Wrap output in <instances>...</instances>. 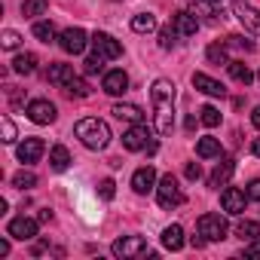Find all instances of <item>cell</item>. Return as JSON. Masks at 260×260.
<instances>
[{"label": "cell", "instance_id": "37", "mask_svg": "<svg viewBox=\"0 0 260 260\" xmlns=\"http://www.w3.org/2000/svg\"><path fill=\"white\" fill-rule=\"evenodd\" d=\"M226 46H233V49H245V52H254V43H251V40H245L242 34L226 37Z\"/></svg>", "mask_w": 260, "mask_h": 260}, {"label": "cell", "instance_id": "19", "mask_svg": "<svg viewBox=\"0 0 260 260\" xmlns=\"http://www.w3.org/2000/svg\"><path fill=\"white\" fill-rule=\"evenodd\" d=\"M74 77H77V74H74V68H71V64H61V61H52V64H49V83H55V86H61V89H64Z\"/></svg>", "mask_w": 260, "mask_h": 260}, {"label": "cell", "instance_id": "2", "mask_svg": "<svg viewBox=\"0 0 260 260\" xmlns=\"http://www.w3.org/2000/svg\"><path fill=\"white\" fill-rule=\"evenodd\" d=\"M74 135H77L80 144L89 147V150H104V147L110 144V128H107V122L98 119V116L80 119V122L74 125Z\"/></svg>", "mask_w": 260, "mask_h": 260}, {"label": "cell", "instance_id": "49", "mask_svg": "<svg viewBox=\"0 0 260 260\" xmlns=\"http://www.w3.org/2000/svg\"><path fill=\"white\" fill-rule=\"evenodd\" d=\"M257 80H260V74H257Z\"/></svg>", "mask_w": 260, "mask_h": 260}, {"label": "cell", "instance_id": "11", "mask_svg": "<svg viewBox=\"0 0 260 260\" xmlns=\"http://www.w3.org/2000/svg\"><path fill=\"white\" fill-rule=\"evenodd\" d=\"M101 89L107 92V95H122L125 89H128V74L122 71V68H116V71H107L104 74V80H101Z\"/></svg>", "mask_w": 260, "mask_h": 260}, {"label": "cell", "instance_id": "32", "mask_svg": "<svg viewBox=\"0 0 260 260\" xmlns=\"http://www.w3.org/2000/svg\"><path fill=\"white\" fill-rule=\"evenodd\" d=\"M13 187L31 190V187H37V175H34V172H16V175H13Z\"/></svg>", "mask_w": 260, "mask_h": 260}, {"label": "cell", "instance_id": "20", "mask_svg": "<svg viewBox=\"0 0 260 260\" xmlns=\"http://www.w3.org/2000/svg\"><path fill=\"white\" fill-rule=\"evenodd\" d=\"M162 245H166L169 251H181V248H184V230H181L178 223L166 226V230H162Z\"/></svg>", "mask_w": 260, "mask_h": 260}, {"label": "cell", "instance_id": "13", "mask_svg": "<svg viewBox=\"0 0 260 260\" xmlns=\"http://www.w3.org/2000/svg\"><path fill=\"white\" fill-rule=\"evenodd\" d=\"M7 233L13 236V239H22V242H28V239H34L37 236V220L34 217H13L10 220V226H7Z\"/></svg>", "mask_w": 260, "mask_h": 260}, {"label": "cell", "instance_id": "18", "mask_svg": "<svg viewBox=\"0 0 260 260\" xmlns=\"http://www.w3.org/2000/svg\"><path fill=\"white\" fill-rule=\"evenodd\" d=\"M193 86H196L199 92L211 95V98H223V95H226V86H223V83H217V80H214V77H208V74H193Z\"/></svg>", "mask_w": 260, "mask_h": 260}, {"label": "cell", "instance_id": "12", "mask_svg": "<svg viewBox=\"0 0 260 260\" xmlns=\"http://www.w3.org/2000/svg\"><path fill=\"white\" fill-rule=\"evenodd\" d=\"M132 190H135L138 196H147L150 190H156V169H153V166L138 169V172L132 175Z\"/></svg>", "mask_w": 260, "mask_h": 260}, {"label": "cell", "instance_id": "25", "mask_svg": "<svg viewBox=\"0 0 260 260\" xmlns=\"http://www.w3.org/2000/svg\"><path fill=\"white\" fill-rule=\"evenodd\" d=\"M196 153L202 156V159H214V156H220L223 150H220V141L217 138H199V144H196Z\"/></svg>", "mask_w": 260, "mask_h": 260}, {"label": "cell", "instance_id": "29", "mask_svg": "<svg viewBox=\"0 0 260 260\" xmlns=\"http://www.w3.org/2000/svg\"><path fill=\"white\" fill-rule=\"evenodd\" d=\"M64 92H68L71 98H89V92H92V89H89V83H86V80L74 77V80H71V83L64 86Z\"/></svg>", "mask_w": 260, "mask_h": 260}, {"label": "cell", "instance_id": "47", "mask_svg": "<svg viewBox=\"0 0 260 260\" xmlns=\"http://www.w3.org/2000/svg\"><path fill=\"white\" fill-rule=\"evenodd\" d=\"M205 4H214V0H205Z\"/></svg>", "mask_w": 260, "mask_h": 260}, {"label": "cell", "instance_id": "39", "mask_svg": "<svg viewBox=\"0 0 260 260\" xmlns=\"http://www.w3.org/2000/svg\"><path fill=\"white\" fill-rule=\"evenodd\" d=\"M98 193H101V199H113V196H116V184H113L110 178H104V181L98 184Z\"/></svg>", "mask_w": 260, "mask_h": 260}, {"label": "cell", "instance_id": "14", "mask_svg": "<svg viewBox=\"0 0 260 260\" xmlns=\"http://www.w3.org/2000/svg\"><path fill=\"white\" fill-rule=\"evenodd\" d=\"M43 150H46V144H43L40 138H25V141L19 144V150H16V156H19V162H25V166H31V162H37V159L43 156Z\"/></svg>", "mask_w": 260, "mask_h": 260}, {"label": "cell", "instance_id": "28", "mask_svg": "<svg viewBox=\"0 0 260 260\" xmlns=\"http://www.w3.org/2000/svg\"><path fill=\"white\" fill-rule=\"evenodd\" d=\"M34 37L40 43H52L55 40V25L52 22H34Z\"/></svg>", "mask_w": 260, "mask_h": 260}, {"label": "cell", "instance_id": "30", "mask_svg": "<svg viewBox=\"0 0 260 260\" xmlns=\"http://www.w3.org/2000/svg\"><path fill=\"white\" fill-rule=\"evenodd\" d=\"M199 122H202V125H208V128L220 125V110H217L214 104H205V107L199 110Z\"/></svg>", "mask_w": 260, "mask_h": 260}, {"label": "cell", "instance_id": "3", "mask_svg": "<svg viewBox=\"0 0 260 260\" xmlns=\"http://www.w3.org/2000/svg\"><path fill=\"white\" fill-rule=\"evenodd\" d=\"M156 199H159L162 208H178V205L184 202V190H181V184H178L175 175H162V178H159V184H156Z\"/></svg>", "mask_w": 260, "mask_h": 260}, {"label": "cell", "instance_id": "45", "mask_svg": "<svg viewBox=\"0 0 260 260\" xmlns=\"http://www.w3.org/2000/svg\"><path fill=\"white\" fill-rule=\"evenodd\" d=\"M251 153H254V156L260 159V138H254V144H251Z\"/></svg>", "mask_w": 260, "mask_h": 260}, {"label": "cell", "instance_id": "34", "mask_svg": "<svg viewBox=\"0 0 260 260\" xmlns=\"http://www.w3.org/2000/svg\"><path fill=\"white\" fill-rule=\"evenodd\" d=\"M22 13H25L28 19H34V16H43V13H46V0H25Z\"/></svg>", "mask_w": 260, "mask_h": 260}, {"label": "cell", "instance_id": "4", "mask_svg": "<svg viewBox=\"0 0 260 260\" xmlns=\"http://www.w3.org/2000/svg\"><path fill=\"white\" fill-rule=\"evenodd\" d=\"M110 251H113L116 257H122V260L141 257V254H147V242H144V236H122V239H116V242L110 245Z\"/></svg>", "mask_w": 260, "mask_h": 260}, {"label": "cell", "instance_id": "36", "mask_svg": "<svg viewBox=\"0 0 260 260\" xmlns=\"http://www.w3.org/2000/svg\"><path fill=\"white\" fill-rule=\"evenodd\" d=\"M0 128H4V144H13L16 135H19V132H16V122H13L10 116H4V119H0Z\"/></svg>", "mask_w": 260, "mask_h": 260}, {"label": "cell", "instance_id": "21", "mask_svg": "<svg viewBox=\"0 0 260 260\" xmlns=\"http://www.w3.org/2000/svg\"><path fill=\"white\" fill-rule=\"evenodd\" d=\"M113 116L116 119H125V122H144V113L135 104H113Z\"/></svg>", "mask_w": 260, "mask_h": 260}, {"label": "cell", "instance_id": "41", "mask_svg": "<svg viewBox=\"0 0 260 260\" xmlns=\"http://www.w3.org/2000/svg\"><path fill=\"white\" fill-rule=\"evenodd\" d=\"M245 193H248V199H254V202H260V178H254V181L248 184V190H245Z\"/></svg>", "mask_w": 260, "mask_h": 260}, {"label": "cell", "instance_id": "40", "mask_svg": "<svg viewBox=\"0 0 260 260\" xmlns=\"http://www.w3.org/2000/svg\"><path fill=\"white\" fill-rule=\"evenodd\" d=\"M184 175H187L190 181H199V178H202V169H199V162H187V169H184Z\"/></svg>", "mask_w": 260, "mask_h": 260}, {"label": "cell", "instance_id": "10", "mask_svg": "<svg viewBox=\"0 0 260 260\" xmlns=\"http://www.w3.org/2000/svg\"><path fill=\"white\" fill-rule=\"evenodd\" d=\"M220 205H223L226 214H242L245 205H248V193L239 190V187H226V190L220 193Z\"/></svg>", "mask_w": 260, "mask_h": 260}, {"label": "cell", "instance_id": "46", "mask_svg": "<svg viewBox=\"0 0 260 260\" xmlns=\"http://www.w3.org/2000/svg\"><path fill=\"white\" fill-rule=\"evenodd\" d=\"M7 254H10V242L4 239V242H0V257H7Z\"/></svg>", "mask_w": 260, "mask_h": 260}, {"label": "cell", "instance_id": "31", "mask_svg": "<svg viewBox=\"0 0 260 260\" xmlns=\"http://www.w3.org/2000/svg\"><path fill=\"white\" fill-rule=\"evenodd\" d=\"M104 61H107V58L95 52V55H89V58L83 61V71H86L89 77H95V74H104Z\"/></svg>", "mask_w": 260, "mask_h": 260}, {"label": "cell", "instance_id": "17", "mask_svg": "<svg viewBox=\"0 0 260 260\" xmlns=\"http://www.w3.org/2000/svg\"><path fill=\"white\" fill-rule=\"evenodd\" d=\"M172 25H175L178 37H193V34L199 31V19H196L193 13H184V10L172 16Z\"/></svg>", "mask_w": 260, "mask_h": 260}, {"label": "cell", "instance_id": "35", "mask_svg": "<svg viewBox=\"0 0 260 260\" xmlns=\"http://www.w3.org/2000/svg\"><path fill=\"white\" fill-rule=\"evenodd\" d=\"M175 43H178V31H175V25L162 28V31H159V46H162V49H172Z\"/></svg>", "mask_w": 260, "mask_h": 260}, {"label": "cell", "instance_id": "7", "mask_svg": "<svg viewBox=\"0 0 260 260\" xmlns=\"http://www.w3.org/2000/svg\"><path fill=\"white\" fill-rule=\"evenodd\" d=\"M58 43H61V49H64L68 55H80V52L86 49L89 37H86V31H83V28H64V31H61V37H58Z\"/></svg>", "mask_w": 260, "mask_h": 260}, {"label": "cell", "instance_id": "9", "mask_svg": "<svg viewBox=\"0 0 260 260\" xmlns=\"http://www.w3.org/2000/svg\"><path fill=\"white\" fill-rule=\"evenodd\" d=\"M92 46H95V52L104 55L107 61H113V58L122 55V46H119L110 34H104V31H95V34H92Z\"/></svg>", "mask_w": 260, "mask_h": 260}, {"label": "cell", "instance_id": "1", "mask_svg": "<svg viewBox=\"0 0 260 260\" xmlns=\"http://www.w3.org/2000/svg\"><path fill=\"white\" fill-rule=\"evenodd\" d=\"M175 83L172 80H156L150 89V101H153V122H156V132L159 135H172L175 128Z\"/></svg>", "mask_w": 260, "mask_h": 260}, {"label": "cell", "instance_id": "23", "mask_svg": "<svg viewBox=\"0 0 260 260\" xmlns=\"http://www.w3.org/2000/svg\"><path fill=\"white\" fill-rule=\"evenodd\" d=\"M13 71H16V74H22V77L34 74V71H37V55H34V52H22V55H16Z\"/></svg>", "mask_w": 260, "mask_h": 260}, {"label": "cell", "instance_id": "42", "mask_svg": "<svg viewBox=\"0 0 260 260\" xmlns=\"http://www.w3.org/2000/svg\"><path fill=\"white\" fill-rule=\"evenodd\" d=\"M245 254L248 257H260V239H251V245L245 248Z\"/></svg>", "mask_w": 260, "mask_h": 260}, {"label": "cell", "instance_id": "44", "mask_svg": "<svg viewBox=\"0 0 260 260\" xmlns=\"http://www.w3.org/2000/svg\"><path fill=\"white\" fill-rule=\"evenodd\" d=\"M37 220H43V223H49V220H52V211H49V208H43V211H40V217H37Z\"/></svg>", "mask_w": 260, "mask_h": 260}, {"label": "cell", "instance_id": "24", "mask_svg": "<svg viewBox=\"0 0 260 260\" xmlns=\"http://www.w3.org/2000/svg\"><path fill=\"white\" fill-rule=\"evenodd\" d=\"M226 71H230V77H233L236 83H242V86H248V83L254 80V74H251V68H248L245 61H236V58H233V61L226 64Z\"/></svg>", "mask_w": 260, "mask_h": 260}, {"label": "cell", "instance_id": "16", "mask_svg": "<svg viewBox=\"0 0 260 260\" xmlns=\"http://www.w3.org/2000/svg\"><path fill=\"white\" fill-rule=\"evenodd\" d=\"M236 19L248 28V31H254L257 37H260V10H254V7H248L245 0L242 4H236Z\"/></svg>", "mask_w": 260, "mask_h": 260}, {"label": "cell", "instance_id": "22", "mask_svg": "<svg viewBox=\"0 0 260 260\" xmlns=\"http://www.w3.org/2000/svg\"><path fill=\"white\" fill-rule=\"evenodd\" d=\"M49 166H52L55 172H64V169L71 166V150H68L64 144H55V147L49 150Z\"/></svg>", "mask_w": 260, "mask_h": 260}, {"label": "cell", "instance_id": "48", "mask_svg": "<svg viewBox=\"0 0 260 260\" xmlns=\"http://www.w3.org/2000/svg\"><path fill=\"white\" fill-rule=\"evenodd\" d=\"M233 4H242V0H233Z\"/></svg>", "mask_w": 260, "mask_h": 260}, {"label": "cell", "instance_id": "43", "mask_svg": "<svg viewBox=\"0 0 260 260\" xmlns=\"http://www.w3.org/2000/svg\"><path fill=\"white\" fill-rule=\"evenodd\" d=\"M251 122L257 125V132H260V107H254V113H251Z\"/></svg>", "mask_w": 260, "mask_h": 260}, {"label": "cell", "instance_id": "6", "mask_svg": "<svg viewBox=\"0 0 260 260\" xmlns=\"http://www.w3.org/2000/svg\"><path fill=\"white\" fill-rule=\"evenodd\" d=\"M55 116H58V110H55V104L46 101V98H37V101L28 104V119L37 122V125H49V122H55Z\"/></svg>", "mask_w": 260, "mask_h": 260}, {"label": "cell", "instance_id": "27", "mask_svg": "<svg viewBox=\"0 0 260 260\" xmlns=\"http://www.w3.org/2000/svg\"><path fill=\"white\" fill-rule=\"evenodd\" d=\"M236 236H239L242 242H251V239L260 236V226H257L254 220H239V223H236Z\"/></svg>", "mask_w": 260, "mask_h": 260}, {"label": "cell", "instance_id": "5", "mask_svg": "<svg viewBox=\"0 0 260 260\" xmlns=\"http://www.w3.org/2000/svg\"><path fill=\"white\" fill-rule=\"evenodd\" d=\"M226 217H220V214H202L199 217V233L208 239V242H220V239H226Z\"/></svg>", "mask_w": 260, "mask_h": 260}, {"label": "cell", "instance_id": "15", "mask_svg": "<svg viewBox=\"0 0 260 260\" xmlns=\"http://www.w3.org/2000/svg\"><path fill=\"white\" fill-rule=\"evenodd\" d=\"M233 172H236V162H233L230 156H223V159L214 166V172L208 175V187H214V190L226 187V184H230V178H233Z\"/></svg>", "mask_w": 260, "mask_h": 260}, {"label": "cell", "instance_id": "33", "mask_svg": "<svg viewBox=\"0 0 260 260\" xmlns=\"http://www.w3.org/2000/svg\"><path fill=\"white\" fill-rule=\"evenodd\" d=\"M205 55H208L211 64H230V58H226V46H220V43H211Z\"/></svg>", "mask_w": 260, "mask_h": 260}, {"label": "cell", "instance_id": "8", "mask_svg": "<svg viewBox=\"0 0 260 260\" xmlns=\"http://www.w3.org/2000/svg\"><path fill=\"white\" fill-rule=\"evenodd\" d=\"M147 144H150L147 125H144V122H132V128L122 135V147H125V150H147Z\"/></svg>", "mask_w": 260, "mask_h": 260}, {"label": "cell", "instance_id": "38", "mask_svg": "<svg viewBox=\"0 0 260 260\" xmlns=\"http://www.w3.org/2000/svg\"><path fill=\"white\" fill-rule=\"evenodd\" d=\"M19 43H22L19 31H4V37H0V46L4 49H19Z\"/></svg>", "mask_w": 260, "mask_h": 260}, {"label": "cell", "instance_id": "26", "mask_svg": "<svg viewBox=\"0 0 260 260\" xmlns=\"http://www.w3.org/2000/svg\"><path fill=\"white\" fill-rule=\"evenodd\" d=\"M132 31H135V34H150V31H156L153 13H138V16L132 19Z\"/></svg>", "mask_w": 260, "mask_h": 260}]
</instances>
